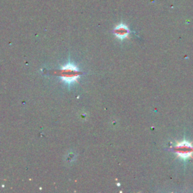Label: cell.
I'll use <instances>...</instances> for the list:
<instances>
[{"instance_id":"cell-1","label":"cell","mask_w":193,"mask_h":193,"mask_svg":"<svg viewBox=\"0 0 193 193\" xmlns=\"http://www.w3.org/2000/svg\"><path fill=\"white\" fill-rule=\"evenodd\" d=\"M81 73H82L80 72L75 65L68 64L57 71V74L61 76V79L65 83L70 85L75 81H77L78 78L81 76Z\"/></svg>"},{"instance_id":"cell-2","label":"cell","mask_w":193,"mask_h":193,"mask_svg":"<svg viewBox=\"0 0 193 193\" xmlns=\"http://www.w3.org/2000/svg\"><path fill=\"white\" fill-rule=\"evenodd\" d=\"M174 151L177 154L178 157L183 160H187L192 158L193 155V146L188 141L184 140L178 143L174 147Z\"/></svg>"},{"instance_id":"cell-3","label":"cell","mask_w":193,"mask_h":193,"mask_svg":"<svg viewBox=\"0 0 193 193\" xmlns=\"http://www.w3.org/2000/svg\"><path fill=\"white\" fill-rule=\"evenodd\" d=\"M114 34L116 36V38L123 40L126 39L130 34V30L128 26L124 24H119V25L115 27L114 29Z\"/></svg>"}]
</instances>
